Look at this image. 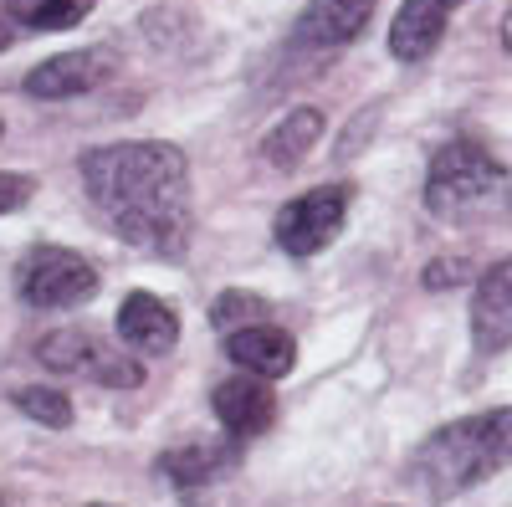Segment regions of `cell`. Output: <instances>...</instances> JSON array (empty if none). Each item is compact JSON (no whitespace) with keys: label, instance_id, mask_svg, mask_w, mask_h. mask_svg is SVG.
<instances>
[{"label":"cell","instance_id":"cell-7","mask_svg":"<svg viewBox=\"0 0 512 507\" xmlns=\"http://www.w3.org/2000/svg\"><path fill=\"white\" fill-rule=\"evenodd\" d=\"M113 77V52L108 47H82V52H57L41 67L26 72V98H41V103H67V98H82L103 88Z\"/></svg>","mask_w":512,"mask_h":507},{"label":"cell","instance_id":"cell-6","mask_svg":"<svg viewBox=\"0 0 512 507\" xmlns=\"http://www.w3.org/2000/svg\"><path fill=\"white\" fill-rule=\"evenodd\" d=\"M349 200H354L349 185H318V190H308V195L287 200V205L277 210V226H272L277 246L287 251V257H297V262L318 257V251L333 246L338 231H344Z\"/></svg>","mask_w":512,"mask_h":507},{"label":"cell","instance_id":"cell-20","mask_svg":"<svg viewBox=\"0 0 512 507\" xmlns=\"http://www.w3.org/2000/svg\"><path fill=\"white\" fill-rule=\"evenodd\" d=\"M11 36H16V16H11V11H0V52L11 47Z\"/></svg>","mask_w":512,"mask_h":507},{"label":"cell","instance_id":"cell-2","mask_svg":"<svg viewBox=\"0 0 512 507\" xmlns=\"http://www.w3.org/2000/svg\"><path fill=\"white\" fill-rule=\"evenodd\" d=\"M512 461V405L461 415L451 426L431 431L410 456V487L431 502H451L482 487Z\"/></svg>","mask_w":512,"mask_h":507},{"label":"cell","instance_id":"cell-17","mask_svg":"<svg viewBox=\"0 0 512 507\" xmlns=\"http://www.w3.org/2000/svg\"><path fill=\"white\" fill-rule=\"evenodd\" d=\"M16 410L26 420H36V426H47V431H67L72 426V400L62 390H47V385H26L16 390Z\"/></svg>","mask_w":512,"mask_h":507},{"label":"cell","instance_id":"cell-22","mask_svg":"<svg viewBox=\"0 0 512 507\" xmlns=\"http://www.w3.org/2000/svg\"><path fill=\"white\" fill-rule=\"evenodd\" d=\"M0 134H6V123H0Z\"/></svg>","mask_w":512,"mask_h":507},{"label":"cell","instance_id":"cell-9","mask_svg":"<svg viewBox=\"0 0 512 507\" xmlns=\"http://www.w3.org/2000/svg\"><path fill=\"white\" fill-rule=\"evenodd\" d=\"M118 338H123L128 354L159 359L180 344V313L164 298H154V292H128L123 308H118Z\"/></svg>","mask_w":512,"mask_h":507},{"label":"cell","instance_id":"cell-1","mask_svg":"<svg viewBox=\"0 0 512 507\" xmlns=\"http://www.w3.org/2000/svg\"><path fill=\"white\" fill-rule=\"evenodd\" d=\"M82 190L108 216L113 236L139 246L154 262H185L195 216H190V164L175 144L128 139L82 154Z\"/></svg>","mask_w":512,"mask_h":507},{"label":"cell","instance_id":"cell-8","mask_svg":"<svg viewBox=\"0 0 512 507\" xmlns=\"http://www.w3.org/2000/svg\"><path fill=\"white\" fill-rule=\"evenodd\" d=\"M369 16H374V0H308L292 26V47L297 52H338L364 36Z\"/></svg>","mask_w":512,"mask_h":507},{"label":"cell","instance_id":"cell-13","mask_svg":"<svg viewBox=\"0 0 512 507\" xmlns=\"http://www.w3.org/2000/svg\"><path fill=\"white\" fill-rule=\"evenodd\" d=\"M226 354L241 374H262V379H282L297 364V344L287 328L272 323H246L236 333H226Z\"/></svg>","mask_w":512,"mask_h":507},{"label":"cell","instance_id":"cell-19","mask_svg":"<svg viewBox=\"0 0 512 507\" xmlns=\"http://www.w3.org/2000/svg\"><path fill=\"white\" fill-rule=\"evenodd\" d=\"M31 195H36V180H31V175H21V169L0 175V216H16Z\"/></svg>","mask_w":512,"mask_h":507},{"label":"cell","instance_id":"cell-16","mask_svg":"<svg viewBox=\"0 0 512 507\" xmlns=\"http://www.w3.org/2000/svg\"><path fill=\"white\" fill-rule=\"evenodd\" d=\"M6 11L16 16V26H31V31H67V26H82L98 0H6Z\"/></svg>","mask_w":512,"mask_h":507},{"label":"cell","instance_id":"cell-12","mask_svg":"<svg viewBox=\"0 0 512 507\" xmlns=\"http://www.w3.org/2000/svg\"><path fill=\"white\" fill-rule=\"evenodd\" d=\"M461 6L466 0H405L395 11V26H390V52L400 62H425L441 47V36Z\"/></svg>","mask_w":512,"mask_h":507},{"label":"cell","instance_id":"cell-18","mask_svg":"<svg viewBox=\"0 0 512 507\" xmlns=\"http://www.w3.org/2000/svg\"><path fill=\"white\" fill-rule=\"evenodd\" d=\"M267 318V298H256V292H221L216 308H210V323L221 333H236L246 323H262Z\"/></svg>","mask_w":512,"mask_h":507},{"label":"cell","instance_id":"cell-21","mask_svg":"<svg viewBox=\"0 0 512 507\" xmlns=\"http://www.w3.org/2000/svg\"><path fill=\"white\" fill-rule=\"evenodd\" d=\"M502 47L512 52V11H507V21H502Z\"/></svg>","mask_w":512,"mask_h":507},{"label":"cell","instance_id":"cell-10","mask_svg":"<svg viewBox=\"0 0 512 507\" xmlns=\"http://www.w3.org/2000/svg\"><path fill=\"white\" fill-rule=\"evenodd\" d=\"M210 405H216V420L226 426V436H236V441H251V436L272 431V420H277V395H272V379H262V374L226 379V385H216Z\"/></svg>","mask_w":512,"mask_h":507},{"label":"cell","instance_id":"cell-11","mask_svg":"<svg viewBox=\"0 0 512 507\" xmlns=\"http://www.w3.org/2000/svg\"><path fill=\"white\" fill-rule=\"evenodd\" d=\"M472 349L477 354H502L512 349V257L487 267L472 298Z\"/></svg>","mask_w":512,"mask_h":507},{"label":"cell","instance_id":"cell-14","mask_svg":"<svg viewBox=\"0 0 512 507\" xmlns=\"http://www.w3.org/2000/svg\"><path fill=\"white\" fill-rule=\"evenodd\" d=\"M236 451L241 441H190V446H175V451H164L159 456V477H169L175 487H205V482H216L221 472L236 467Z\"/></svg>","mask_w":512,"mask_h":507},{"label":"cell","instance_id":"cell-15","mask_svg":"<svg viewBox=\"0 0 512 507\" xmlns=\"http://www.w3.org/2000/svg\"><path fill=\"white\" fill-rule=\"evenodd\" d=\"M323 139V113L318 108H292L282 123H272V134L262 139V159L272 169H292V164H303Z\"/></svg>","mask_w":512,"mask_h":507},{"label":"cell","instance_id":"cell-3","mask_svg":"<svg viewBox=\"0 0 512 507\" xmlns=\"http://www.w3.org/2000/svg\"><path fill=\"white\" fill-rule=\"evenodd\" d=\"M507 180V169L477 144V139H451L436 159H431V175H425V205L431 216L451 221L466 216V210L487 205Z\"/></svg>","mask_w":512,"mask_h":507},{"label":"cell","instance_id":"cell-4","mask_svg":"<svg viewBox=\"0 0 512 507\" xmlns=\"http://www.w3.org/2000/svg\"><path fill=\"white\" fill-rule=\"evenodd\" d=\"M36 359L52 374H82V379H98L108 390H139L144 385V364L134 354H123V349L103 344L98 333H82V328L47 333L36 344Z\"/></svg>","mask_w":512,"mask_h":507},{"label":"cell","instance_id":"cell-5","mask_svg":"<svg viewBox=\"0 0 512 507\" xmlns=\"http://www.w3.org/2000/svg\"><path fill=\"white\" fill-rule=\"evenodd\" d=\"M16 292L26 308H77L98 292V267L67 246H36L16 267Z\"/></svg>","mask_w":512,"mask_h":507}]
</instances>
